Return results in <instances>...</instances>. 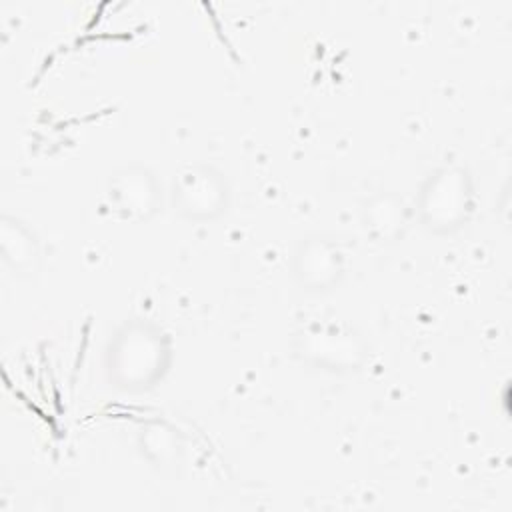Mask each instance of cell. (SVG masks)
<instances>
[{
  "label": "cell",
  "instance_id": "1",
  "mask_svg": "<svg viewBox=\"0 0 512 512\" xmlns=\"http://www.w3.org/2000/svg\"><path fill=\"white\" fill-rule=\"evenodd\" d=\"M172 364L170 336L150 320H128L108 340L104 370L124 392H146L162 382Z\"/></svg>",
  "mask_w": 512,
  "mask_h": 512
},
{
  "label": "cell",
  "instance_id": "2",
  "mask_svg": "<svg viewBox=\"0 0 512 512\" xmlns=\"http://www.w3.org/2000/svg\"><path fill=\"white\" fill-rule=\"evenodd\" d=\"M414 212L420 224L432 234L460 230L474 212V184L462 164L434 168L418 188Z\"/></svg>",
  "mask_w": 512,
  "mask_h": 512
},
{
  "label": "cell",
  "instance_id": "5",
  "mask_svg": "<svg viewBox=\"0 0 512 512\" xmlns=\"http://www.w3.org/2000/svg\"><path fill=\"white\" fill-rule=\"evenodd\" d=\"M106 196L110 210L118 218L146 222L162 204V186L146 166L130 164L110 176Z\"/></svg>",
  "mask_w": 512,
  "mask_h": 512
},
{
  "label": "cell",
  "instance_id": "7",
  "mask_svg": "<svg viewBox=\"0 0 512 512\" xmlns=\"http://www.w3.org/2000/svg\"><path fill=\"white\" fill-rule=\"evenodd\" d=\"M410 222V208L406 202L392 194L380 192L364 202L362 224L376 242H394L404 236Z\"/></svg>",
  "mask_w": 512,
  "mask_h": 512
},
{
  "label": "cell",
  "instance_id": "3",
  "mask_svg": "<svg viewBox=\"0 0 512 512\" xmlns=\"http://www.w3.org/2000/svg\"><path fill=\"white\" fill-rule=\"evenodd\" d=\"M294 350L302 362L328 372L360 370L366 360L362 336L340 320H310L296 332Z\"/></svg>",
  "mask_w": 512,
  "mask_h": 512
},
{
  "label": "cell",
  "instance_id": "8",
  "mask_svg": "<svg viewBox=\"0 0 512 512\" xmlns=\"http://www.w3.org/2000/svg\"><path fill=\"white\" fill-rule=\"evenodd\" d=\"M0 256L18 276H28L40 260V246L34 230L18 218H0Z\"/></svg>",
  "mask_w": 512,
  "mask_h": 512
},
{
  "label": "cell",
  "instance_id": "4",
  "mask_svg": "<svg viewBox=\"0 0 512 512\" xmlns=\"http://www.w3.org/2000/svg\"><path fill=\"white\" fill-rule=\"evenodd\" d=\"M170 204L184 220H216L228 210L230 204L228 180L212 164L188 162L180 166L172 178Z\"/></svg>",
  "mask_w": 512,
  "mask_h": 512
},
{
  "label": "cell",
  "instance_id": "6",
  "mask_svg": "<svg viewBox=\"0 0 512 512\" xmlns=\"http://www.w3.org/2000/svg\"><path fill=\"white\" fill-rule=\"evenodd\" d=\"M292 276L306 292H328L344 276L340 246L320 234L302 238L292 254Z\"/></svg>",
  "mask_w": 512,
  "mask_h": 512
}]
</instances>
